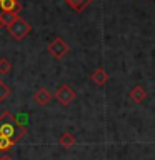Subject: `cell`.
I'll use <instances>...</instances> for the list:
<instances>
[{
    "instance_id": "1",
    "label": "cell",
    "mask_w": 155,
    "mask_h": 160,
    "mask_svg": "<svg viewBox=\"0 0 155 160\" xmlns=\"http://www.w3.org/2000/svg\"><path fill=\"white\" fill-rule=\"evenodd\" d=\"M17 117L10 112V110H3L0 113V135L8 138H15V130H17Z\"/></svg>"
},
{
    "instance_id": "10",
    "label": "cell",
    "mask_w": 155,
    "mask_h": 160,
    "mask_svg": "<svg viewBox=\"0 0 155 160\" xmlns=\"http://www.w3.org/2000/svg\"><path fill=\"white\" fill-rule=\"evenodd\" d=\"M58 143H60V147H63V148H70V147H73V145L77 143V138H75V135H73V133L65 132V133L60 135Z\"/></svg>"
},
{
    "instance_id": "7",
    "label": "cell",
    "mask_w": 155,
    "mask_h": 160,
    "mask_svg": "<svg viewBox=\"0 0 155 160\" xmlns=\"http://www.w3.org/2000/svg\"><path fill=\"white\" fill-rule=\"evenodd\" d=\"M92 2H93V0H65V3H67L68 7L72 8L73 12H77V13H82Z\"/></svg>"
},
{
    "instance_id": "13",
    "label": "cell",
    "mask_w": 155,
    "mask_h": 160,
    "mask_svg": "<svg viewBox=\"0 0 155 160\" xmlns=\"http://www.w3.org/2000/svg\"><path fill=\"white\" fill-rule=\"evenodd\" d=\"M12 70V63L5 57H0V75H8Z\"/></svg>"
},
{
    "instance_id": "9",
    "label": "cell",
    "mask_w": 155,
    "mask_h": 160,
    "mask_svg": "<svg viewBox=\"0 0 155 160\" xmlns=\"http://www.w3.org/2000/svg\"><path fill=\"white\" fill-rule=\"evenodd\" d=\"M92 80H93L95 85H98V87H103V85L108 82V73L105 72L102 67H100V68H97V70H95V72L92 73Z\"/></svg>"
},
{
    "instance_id": "14",
    "label": "cell",
    "mask_w": 155,
    "mask_h": 160,
    "mask_svg": "<svg viewBox=\"0 0 155 160\" xmlns=\"http://www.w3.org/2000/svg\"><path fill=\"white\" fill-rule=\"evenodd\" d=\"M8 93H10V88L7 87V85H5L3 80L0 78V102L7 98V97H8Z\"/></svg>"
},
{
    "instance_id": "16",
    "label": "cell",
    "mask_w": 155,
    "mask_h": 160,
    "mask_svg": "<svg viewBox=\"0 0 155 160\" xmlns=\"http://www.w3.org/2000/svg\"><path fill=\"white\" fill-rule=\"evenodd\" d=\"M3 27H5V25H3V20H2V17H0V32H2Z\"/></svg>"
},
{
    "instance_id": "8",
    "label": "cell",
    "mask_w": 155,
    "mask_h": 160,
    "mask_svg": "<svg viewBox=\"0 0 155 160\" xmlns=\"http://www.w3.org/2000/svg\"><path fill=\"white\" fill-rule=\"evenodd\" d=\"M130 98L133 100L135 103H142L145 98H147V90H145L143 87H140V85H135V87L130 90Z\"/></svg>"
},
{
    "instance_id": "2",
    "label": "cell",
    "mask_w": 155,
    "mask_h": 160,
    "mask_svg": "<svg viewBox=\"0 0 155 160\" xmlns=\"http://www.w3.org/2000/svg\"><path fill=\"white\" fill-rule=\"evenodd\" d=\"M7 28H8L10 35H12L15 40H23L30 32H32V25H30L25 18L20 17V15H18V18L15 20L12 25H8Z\"/></svg>"
},
{
    "instance_id": "5",
    "label": "cell",
    "mask_w": 155,
    "mask_h": 160,
    "mask_svg": "<svg viewBox=\"0 0 155 160\" xmlns=\"http://www.w3.org/2000/svg\"><path fill=\"white\" fill-rule=\"evenodd\" d=\"M52 98H53V93L50 92L48 88H45V87L38 88L37 92L33 93V100L38 105H47V103H50V100H52Z\"/></svg>"
},
{
    "instance_id": "6",
    "label": "cell",
    "mask_w": 155,
    "mask_h": 160,
    "mask_svg": "<svg viewBox=\"0 0 155 160\" xmlns=\"http://www.w3.org/2000/svg\"><path fill=\"white\" fill-rule=\"evenodd\" d=\"M0 8L2 12H13V13H20L22 12V3L18 0H0Z\"/></svg>"
},
{
    "instance_id": "12",
    "label": "cell",
    "mask_w": 155,
    "mask_h": 160,
    "mask_svg": "<svg viewBox=\"0 0 155 160\" xmlns=\"http://www.w3.org/2000/svg\"><path fill=\"white\" fill-rule=\"evenodd\" d=\"M15 145V142L12 138H8V137H2L0 135V153L2 152H7V150H10Z\"/></svg>"
},
{
    "instance_id": "11",
    "label": "cell",
    "mask_w": 155,
    "mask_h": 160,
    "mask_svg": "<svg viewBox=\"0 0 155 160\" xmlns=\"http://www.w3.org/2000/svg\"><path fill=\"white\" fill-rule=\"evenodd\" d=\"M0 17H2V20H3V25H5V27H8V25H12L15 20L18 18V13H13V12H3V13H0Z\"/></svg>"
},
{
    "instance_id": "4",
    "label": "cell",
    "mask_w": 155,
    "mask_h": 160,
    "mask_svg": "<svg viewBox=\"0 0 155 160\" xmlns=\"http://www.w3.org/2000/svg\"><path fill=\"white\" fill-rule=\"evenodd\" d=\"M75 97H77V93H75V90L70 87V85L67 83H63V85H60L58 90L55 92V98L58 100L60 103L63 105V107H67V105H70L75 100Z\"/></svg>"
},
{
    "instance_id": "3",
    "label": "cell",
    "mask_w": 155,
    "mask_h": 160,
    "mask_svg": "<svg viewBox=\"0 0 155 160\" xmlns=\"http://www.w3.org/2000/svg\"><path fill=\"white\" fill-rule=\"evenodd\" d=\"M47 52L52 55L53 58H57V60H60V58H63L65 55H67L68 52H70V45L65 42L63 38H60V37H57V38H53L52 42L48 43V47H47Z\"/></svg>"
},
{
    "instance_id": "15",
    "label": "cell",
    "mask_w": 155,
    "mask_h": 160,
    "mask_svg": "<svg viewBox=\"0 0 155 160\" xmlns=\"http://www.w3.org/2000/svg\"><path fill=\"white\" fill-rule=\"evenodd\" d=\"M0 160H13L10 155H7V153H0Z\"/></svg>"
}]
</instances>
